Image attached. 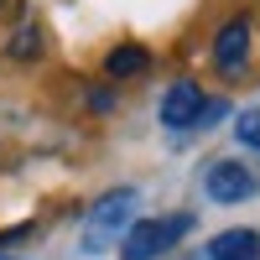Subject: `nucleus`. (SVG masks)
Listing matches in <instances>:
<instances>
[{"label":"nucleus","mask_w":260,"mask_h":260,"mask_svg":"<svg viewBox=\"0 0 260 260\" xmlns=\"http://www.w3.org/2000/svg\"><path fill=\"white\" fill-rule=\"evenodd\" d=\"M250 62V21L245 16H229L219 37H213V68H219L224 78H240Z\"/></svg>","instance_id":"4"},{"label":"nucleus","mask_w":260,"mask_h":260,"mask_svg":"<svg viewBox=\"0 0 260 260\" xmlns=\"http://www.w3.org/2000/svg\"><path fill=\"white\" fill-rule=\"evenodd\" d=\"M234 136H240L245 146H255V151H260V104L240 110V120H234Z\"/></svg>","instance_id":"8"},{"label":"nucleus","mask_w":260,"mask_h":260,"mask_svg":"<svg viewBox=\"0 0 260 260\" xmlns=\"http://www.w3.org/2000/svg\"><path fill=\"white\" fill-rule=\"evenodd\" d=\"M146 68H151V52H146V47H115L110 62H104V73H110V78H136V73H146Z\"/></svg>","instance_id":"7"},{"label":"nucleus","mask_w":260,"mask_h":260,"mask_svg":"<svg viewBox=\"0 0 260 260\" xmlns=\"http://www.w3.org/2000/svg\"><path fill=\"white\" fill-rule=\"evenodd\" d=\"M224 110H229V104H219V99H213V104H203V115H198V125H192V130H208V125H219V120H224Z\"/></svg>","instance_id":"10"},{"label":"nucleus","mask_w":260,"mask_h":260,"mask_svg":"<svg viewBox=\"0 0 260 260\" xmlns=\"http://www.w3.org/2000/svg\"><path fill=\"white\" fill-rule=\"evenodd\" d=\"M208 260H260V229H224L208 240Z\"/></svg>","instance_id":"6"},{"label":"nucleus","mask_w":260,"mask_h":260,"mask_svg":"<svg viewBox=\"0 0 260 260\" xmlns=\"http://www.w3.org/2000/svg\"><path fill=\"white\" fill-rule=\"evenodd\" d=\"M0 260H16V255H0Z\"/></svg>","instance_id":"11"},{"label":"nucleus","mask_w":260,"mask_h":260,"mask_svg":"<svg viewBox=\"0 0 260 260\" xmlns=\"http://www.w3.org/2000/svg\"><path fill=\"white\" fill-rule=\"evenodd\" d=\"M0 6H6V0H0Z\"/></svg>","instance_id":"12"},{"label":"nucleus","mask_w":260,"mask_h":260,"mask_svg":"<svg viewBox=\"0 0 260 260\" xmlns=\"http://www.w3.org/2000/svg\"><path fill=\"white\" fill-rule=\"evenodd\" d=\"M192 234V213H156V219H136L125 229L120 260H161L172 255L182 240Z\"/></svg>","instance_id":"1"},{"label":"nucleus","mask_w":260,"mask_h":260,"mask_svg":"<svg viewBox=\"0 0 260 260\" xmlns=\"http://www.w3.org/2000/svg\"><path fill=\"white\" fill-rule=\"evenodd\" d=\"M203 192H208V203H245V198L260 192V177H255L245 161L219 156V161L203 172Z\"/></svg>","instance_id":"3"},{"label":"nucleus","mask_w":260,"mask_h":260,"mask_svg":"<svg viewBox=\"0 0 260 260\" xmlns=\"http://www.w3.org/2000/svg\"><path fill=\"white\" fill-rule=\"evenodd\" d=\"M203 89H198V83H192V78H182V83H172V89L161 94V125L167 130H192V125H198V115H203Z\"/></svg>","instance_id":"5"},{"label":"nucleus","mask_w":260,"mask_h":260,"mask_svg":"<svg viewBox=\"0 0 260 260\" xmlns=\"http://www.w3.org/2000/svg\"><path fill=\"white\" fill-rule=\"evenodd\" d=\"M11 52H16V57H37V26H21L16 42H11Z\"/></svg>","instance_id":"9"},{"label":"nucleus","mask_w":260,"mask_h":260,"mask_svg":"<svg viewBox=\"0 0 260 260\" xmlns=\"http://www.w3.org/2000/svg\"><path fill=\"white\" fill-rule=\"evenodd\" d=\"M136 203H141L136 187L104 192V198L89 208V219H83V250H99V240H110V234L130 229V224H136Z\"/></svg>","instance_id":"2"}]
</instances>
